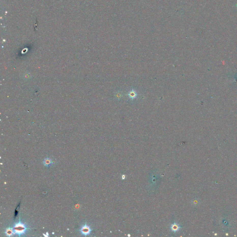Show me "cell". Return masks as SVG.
<instances>
[{"instance_id":"obj_1","label":"cell","mask_w":237,"mask_h":237,"mask_svg":"<svg viewBox=\"0 0 237 237\" xmlns=\"http://www.w3.org/2000/svg\"><path fill=\"white\" fill-rule=\"evenodd\" d=\"M13 229L15 234L19 236H21V235L26 234L28 228L25 223H24L20 220L14 225Z\"/></svg>"},{"instance_id":"obj_2","label":"cell","mask_w":237,"mask_h":237,"mask_svg":"<svg viewBox=\"0 0 237 237\" xmlns=\"http://www.w3.org/2000/svg\"><path fill=\"white\" fill-rule=\"evenodd\" d=\"M79 231L82 235L84 236H87L90 234L91 232L92 231V230L88 225L85 224L81 227Z\"/></svg>"},{"instance_id":"obj_3","label":"cell","mask_w":237,"mask_h":237,"mask_svg":"<svg viewBox=\"0 0 237 237\" xmlns=\"http://www.w3.org/2000/svg\"><path fill=\"white\" fill-rule=\"evenodd\" d=\"M182 228L180 225L178 224L177 223L175 222L173 223L170 226V230L173 232H176L179 231Z\"/></svg>"},{"instance_id":"obj_4","label":"cell","mask_w":237,"mask_h":237,"mask_svg":"<svg viewBox=\"0 0 237 237\" xmlns=\"http://www.w3.org/2000/svg\"><path fill=\"white\" fill-rule=\"evenodd\" d=\"M5 233L6 235L8 237H12L14 235H15L13 228H12L10 227H8L6 229Z\"/></svg>"},{"instance_id":"obj_5","label":"cell","mask_w":237,"mask_h":237,"mask_svg":"<svg viewBox=\"0 0 237 237\" xmlns=\"http://www.w3.org/2000/svg\"><path fill=\"white\" fill-rule=\"evenodd\" d=\"M43 165L46 167H50L52 165V160L50 158H46L43 161Z\"/></svg>"},{"instance_id":"obj_6","label":"cell","mask_w":237,"mask_h":237,"mask_svg":"<svg viewBox=\"0 0 237 237\" xmlns=\"http://www.w3.org/2000/svg\"><path fill=\"white\" fill-rule=\"evenodd\" d=\"M125 178H126V175H122V179L123 180L125 179Z\"/></svg>"}]
</instances>
